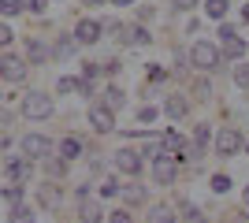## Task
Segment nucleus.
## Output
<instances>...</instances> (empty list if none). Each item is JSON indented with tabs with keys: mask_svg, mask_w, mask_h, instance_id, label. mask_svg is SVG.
<instances>
[{
	"mask_svg": "<svg viewBox=\"0 0 249 223\" xmlns=\"http://www.w3.org/2000/svg\"><path fill=\"white\" fill-rule=\"evenodd\" d=\"M149 175H153L156 186H175V182H178V160L164 149L160 156L149 160Z\"/></svg>",
	"mask_w": 249,
	"mask_h": 223,
	"instance_id": "f03ea898",
	"label": "nucleus"
},
{
	"mask_svg": "<svg viewBox=\"0 0 249 223\" xmlns=\"http://www.w3.org/2000/svg\"><path fill=\"white\" fill-rule=\"evenodd\" d=\"M52 60V49L41 41V37H26V64L30 67H41Z\"/></svg>",
	"mask_w": 249,
	"mask_h": 223,
	"instance_id": "2eb2a0df",
	"label": "nucleus"
},
{
	"mask_svg": "<svg viewBox=\"0 0 249 223\" xmlns=\"http://www.w3.org/2000/svg\"><path fill=\"white\" fill-rule=\"evenodd\" d=\"M212 145H216V156L231 160V156H238L242 149H246V134H242L238 127H219L216 138H212Z\"/></svg>",
	"mask_w": 249,
	"mask_h": 223,
	"instance_id": "20e7f679",
	"label": "nucleus"
},
{
	"mask_svg": "<svg viewBox=\"0 0 249 223\" xmlns=\"http://www.w3.org/2000/svg\"><path fill=\"white\" fill-rule=\"evenodd\" d=\"M153 15H156V8H153V4H142V8H138V22H149Z\"/></svg>",
	"mask_w": 249,
	"mask_h": 223,
	"instance_id": "79ce46f5",
	"label": "nucleus"
},
{
	"mask_svg": "<svg viewBox=\"0 0 249 223\" xmlns=\"http://www.w3.org/2000/svg\"><path fill=\"white\" fill-rule=\"evenodd\" d=\"M0 201H8V205L26 201V182H8V186H0Z\"/></svg>",
	"mask_w": 249,
	"mask_h": 223,
	"instance_id": "4be33fe9",
	"label": "nucleus"
},
{
	"mask_svg": "<svg viewBox=\"0 0 249 223\" xmlns=\"http://www.w3.org/2000/svg\"><path fill=\"white\" fill-rule=\"evenodd\" d=\"M112 164H115L119 175H126V179H138L142 168H145V160H142L138 149H115V153H112Z\"/></svg>",
	"mask_w": 249,
	"mask_h": 223,
	"instance_id": "6e6552de",
	"label": "nucleus"
},
{
	"mask_svg": "<svg viewBox=\"0 0 249 223\" xmlns=\"http://www.w3.org/2000/svg\"><path fill=\"white\" fill-rule=\"evenodd\" d=\"M119 67H123V64H119V56H112V60H104V64H101V74L115 78V74H119Z\"/></svg>",
	"mask_w": 249,
	"mask_h": 223,
	"instance_id": "58836bf2",
	"label": "nucleus"
},
{
	"mask_svg": "<svg viewBox=\"0 0 249 223\" xmlns=\"http://www.w3.org/2000/svg\"><path fill=\"white\" fill-rule=\"evenodd\" d=\"M178 212H175V205H153L149 208V223H175Z\"/></svg>",
	"mask_w": 249,
	"mask_h": 223,
	"instance_id": "b1692460",
	"label": "nucleus"
},
{
	"mask_svg": "<svg viewBox=\"0 0 249 223\" xmlns=\"http://www.w3.org/2000/svg\"><path fill=\"white\" fill-rule=\"evenodd\" d=\"M164 116L167 119H186L190 116V97L186 93H171L164 101Z\"/></svg>",
	"mask_w": 249,
	"mask_h": 223,
	"instance_id": "f3484780",
	"label": "nucleus"
},
{
	"mask_svg": "<svg viewBox=\"0 0 249 223\" xmlns=\"http://www.w3.org/2000/svg\"><path fill=\"white\" fill-rule=\"evenodd\" d=\"M78 82H82V78H71V74H63V78H56V93H60V97L78 93Z\"/></svg>",
	"mask_w": 249,
	"mask_h": 223,
	"instance_id": "c756f323",
	"label": "nucleus"
},
{
	"mask_svg": "<svg viewBox=\"0 0 249 223\" xmlns=\"http://www.w3.org/2000/svg\"><path fill=\"white\" fill-rule=\"evenodd\" d=\"M26 0H0V15H22Z\"/></svg>",
	"mask_w": 249,
	"mask_h": 223,
	"instance_id": "473e14b6",
	"label": "nucleus"
},
{
	"mask_svg": "<svg viewBox=\"0 0 249 223\" xmlns=\"http://www.w3.org/2000/svg\"><path fill=\"white\" fill-rule=\"evenodd\" d=\"M208 97H212V82L197 71V78H194V86H190V101H208Z\"/></svg>",
	"mask_w": 249,
	"mask_h": 223,
	"instance_id": "a878e982",
	"label": "nucleus"
},
{
	"mask_svg": "<svg viewBox=\"0 0 249 223\" xmlns=\"http://www.w3.org/2000/svg\"><path fill=\"white\" fill-rule=\"evenodd\" d=\"M186 56H190V67H194V71H201V74L223 71V64H227V60H223V52H219L212 41H205V37H197V41L190 45Z\"/></svg>",
	"mask_w": 249,
	"mask_h": 223,
	"instance_id": "f257e3e1",
	"label": "nucleus"
},
{
	"mask_svg": "<svg viewBox=\"0 0 249 223\" xmlns=\"http://www.w3.org/2000/svg\"><path fill=\"white\" fill-rule=\"evenodd\" d=\"M82 4H86V8H101L104 0H82Z\"/></svg>",
	"mask_w": 249,
	"mask_h": 223,
	"instance_id": "49530a36",
	"label": "nucleus"
},
{
	"mask_svg": "<svg viewBox=\"0 0 249 223\" xmlns=\"http://www.w3.org/2000/svg\"><path fill=\"white\" fill-rule=\"evenodd\" d=\"M219 52H223V60H242V56H246V41H242L238 34H234V37H231V41H223V49H219Z\"/></svg>",
	"mask_w": 249,
	"mask_h": 223,
	"instance_id": "393cba45",
	"label": "nucleus"
},
{
	"mask_svg": "<svg viewBox=\"0 0 249 223\" xmlns=\"http://www.w3.org/2000/svg\"><path fill=\"white\" fill-rule=\"evenodd\" d=\"M52 112H56V104H52V97L45 93V89H30V93H22V116L26 119H52Z\"/></svg>",
	"mask_w": 249,
	"mask_h": 223,
	"instance_id": "7ed1b4c3",
	"label": "nucleus"
},
{
	"mask_svg": "<svg viewBox=\"0 0 249 223\" xmlns=\"http://www.w3.org/2000/svg\"><path fill=\"white\" fill-rule=\"evenodd\" d=\"M171 4H175V11H194L201 0H171Z\"/></svg>",
	"mask_w": 249,
	"mask_h": 223,
	"instance_id": "37998d69",
	"label": "nucleus"
},
{
	"mask_svg": "<svg viewBox=\"0 0 249 223\" xmlns=\"http://www.w3.org/2000/svg\"><path fill=\"white\" fill-rule=\"evenodd\" d=\"M234 223H249V212H238V216H234Z\"/></svg>",
	"mask_w": 249,
	"mask_h": 223,
	"instance_id": "de8ad7c7",
	"label": "nucleus"
},
{
	"mask_svg": "<svg viewBox=\"0 0 249 223\" xmlns=\"http://www.w3.org/2000/svg\"><path fill=\"white\" fill-rule=\"evenodd\" d=\"M11 41H15V34H11V26H8V22H0V49H8Z\"/></svg>",
	"mask_w": 249,
	"mask_h": 223,
	"instance_id": "a19ab883",
	"label": "nucleus"
},
{
	"mask_svg": "<svg viewBox=\"0 0 249 223\" xmlns=\"http://www.w3.org/2000/svg\"><path fill=\"white\" fill-rule=\"evenodd\" d=\"M26 56H15V52H0V78L4 82H11V86H19V82H26Z\"/></svg>",
	"mask_w": 249,
	"mask_h": 223,
	"instance_id": "1a4fd4ad",
	"label": "nucleus"
},
{
	"mask_svg": "<svg viewBox=\"0 0 249 223\" xmlns=\"http://www.w3.org/2000/svg\"><path fill=\"white\" fill-rule=\"evenodd\" d=\"M208 186H212V193H227L231 190V179H227V175H212Z\"/></svg>",
	"mask_w": 249,
	"mask_h": 223,
	"instance_id": "c9c22d12",
	"label": "nucleus"
},
{
	"mask_svg": "<svg viewBox=\"0 0 249 223\" xmlns=\"http://www.w3.org/2000/svg\"><path fill=\"white\" fill-rule=\"evenodd\" d=\"M115 8H130V4H138V0H112Z\"/></svg>",
	"mask_w": 249,
	"mask_h": 223,
	"instance_id": "a18cd8bd",
	"label": "nucleus"
},
{
	"mask_svg": "<svg viewBox=\"0 0 249 223\" xmlns=\"http://www.w3.org/2000/svg\"><path fill=\"white\" fill-rule=\"evenodd\" d=\"M101 190V197H119V190H123V182H119V175H108V179L97 186Z\"/></svg>",
	"mask_w": 249,
	"mask_h": 223,
	"instance_id": "7c9ffc66",
	"label": "nucleus"
},
{
	"mask_svg": "<svg viewBox=\"0 0 249 223\" xmlns=\"http://www.w3.org/2000/svg\"><path fill=\"white\" fill-rule=\"evenodd\" d=\"M234 86H238V89H249V60H242V64L234 67Z\"/></svg>",
	"mask_w": 249,
	"mask_h": 223,
	"instance_id": "72a5a7b5",
	"label": "nucleus"
},
{
	"mask_svg": "<svg viewBox=\"0 0 249 223\" xmlns=\"http://www.w3.org/2000/svg\"><path fill=\"white\" fill-rule=\"evenodd\" d=\"M246 153H249V145H246Z\"/></svg>",
	"mask_w": 249,
	"mask_h": 223,
	"instance_id": "8fccbe9b",
	"label": "nucleus"
},
{
	"mask_svg": "<svg viewBox=\"0 0 249 223\" xmlns=\"http://www.w3.org/2000/svg\"><path fill=\"white\" fill-rule=\"evenodd\" d=\"M234 34H238V30H234V26H231V22H223V26H219V41H231V37H234Z\"/></svg>",
	"mask_w": 249,
	"mask_h": 223,
	"instance_id": "c03bdc74",
	"label": "nucleus"
},
{
	"mask_svg": "<svg viewBox=\"0 0 249 223\" xmlns=\"http://www.w3.org/2000/svg\"><path fill=\"white\" fill-rule=\"evenodd\" d=\"M104 220L108 223H134V216H130V208H115V212H104Z\"/></svg>",
	"mask_w": 249,
	"mask_h": 223,
	"instance_id": "f704fd0d",
	"label": "nucleus"
},
{
	"mask_svg": "<svg viewBox=\"0 0 249 223\" xmlns=\"http://www.w3.org/2000/svg\"><path fill=\"white\" fill-rule=\"evenodd\" d=\"M56 153H60L63 160H67V164H71V160H78L86 153V141H82V134H63L60 141H56Z\"/></svg>",
	"mask_w": 249,
	"mask_h": 223,
	"instance_id": "4468645a",
	"label": "nucleus"
},
{
	"mask_svg": "<svg viewBox=\"0 0 249 223\" xmlns=\"http://www.w3.org/2000/svg\"><path fill=\"white\" fill-rule=\"evenodd\" d=\"M8 223H37V212H34V205H26V201L11 205V212H8Z\"/></svg>",
	"mask_w": 249,
	"mask_h": 223,
	"instance_id": "412c9836",
	"label": "nucleus"
},
{
	"mask_svg": "<svg viewBox=\"0 0 249 223\" xmlns=\"http://www.w3.org/2000/svg\"><path fill=\"white\" fill-rule=\"evenodd\" d=\"M153 41V34H149L145 22H134V26H123V34H119V45H130V49H142V45Z\"/></svg>",
	"mask_w": 249,
	"mask_h": 223,
	"instance_id": "ddd939ff",
	"label": "nucleus"
},
{
	"mask_svg": "<svg viewBox=\"0 0 249 223\" xmlns=\"http://www.w3.org/2000/svg\"><path fill=\"white\" fill-rule=\"evenodd\" d=\"M119 193H123L126 208H138V205H145V201H149V190H145V186H142V182H138V179L123 182V190H119Z\"/></svg>",
	"mask_w": 249,
	"mask_h": 223,
	"instance_id": "dca6fc26",
	"label": "nucleus"
},
{
	"mask_svg": "<svg viewBox=\"0 0 249 223\" xmlns=\"http://www.w3.org/2000/svg\"><path fill=\"white\" fill-rule=\"evenodd\" d=\"M78 220H82V223H101V220H104L101 205L89 201V197H82V201H78Z\"/></svg>",
	"mask_w": 249,
	"mask_h": 223,
	"instance_id": "aec40b11",
	"label": "nucleus"
},
{
	"mask_svg": "<svg viewBox=\"0 0 249 223\" xmlns=\"http://www.w3.org/2000/svg\"><path fill=\"white\" fill-rule=\"evenodd\" d=\"M37 205L49 208V212H56V208L63 205V190L56 186V179H45L41 186H37Z\"/></svg>",
	"mask_w": 249,
	"mask_h": 223,
	"instance_id": "f8f14e48",
	"label": "nucleus"
},
{
	"mask_svg": "<svg viewBox=\"0 0 249 223\" xmlns=\"http://www.w3.org/2000/svg\"><path fill=\"white\" fill-rule=\"evenodd\" d=\"M78 41H74V34H56V41H52V60H67L74 56Z\"/></svg>",
	"mask_w": 249,
	"mask_h": 223,
	"instance_id": "a211bd4d",
	"label": "nucleus"
},
{
	"mask_svg": "<svg viewBox=\"0 0 249 223\" xmlns=\"http://www.w3.org/2000/svg\"><path fill=\"white\" fill-rule=\"evenodd\" d=\"M19 153L26 160H45V156H52L56 153V141L49 138V134H22V141H19Z\"/></svg>",
	"mask_w": 249,
	"mask_h": 223,
	"instance_id": "39448f33",
	"label": "nucleus"
},
{
	"mask_svg": "<svg viewBox=\"0 0 249 223\" xmlns=\"http://www.w3.org/2000/svg\"><path fill=\"white\" fill-rule=\"evenodd\" d=\"M74 41L78 45H97V41H104V22L101 19H78V26H74Z\"/></svg>",
	"mask_w": 249,
	"mask_h": 223,
	"instance_id": "9d476101",
	"label": "nucleus"
},
{
	"mask_svg": "<svg viewBox=\"0 0 249 223\" xmlns=\"http://www.w3.org/2000/svg\"><path fill=\"white\" fill-rule=\"evenodd\" d=\"M97 78H101V64H89V60H86L82 64V82H97Z\"/></svg>",
	"mask_w": 249,
	"mask_h": 223,
	"instance_id": "e433bc0d",
	"label": "nucleus"
},
{
	"mask_svg": "<svg viewBox=\"0 0 249 223\" xmlns=\"http://www.w3.org/2000/svg\"><path fill=\"white\" fill-rule=\"evenodd\" d=\"M89 127H93L97 134H112L115 130V112L108 104H101V101L89 104Z\"/></svg>",
	"mask_w": 249,
	"mask_h": 223,
	"instance_id": "9b49d317",
	"label": "nucleus"
},
{
	"mask_svg": "<svg viewBox=\"0 0 249 223\" xmlns=\"http://www.w3.org/2000/svg\"><path fill=\"white\" fill-rule=\"evenodd\" d=\"M26 11H30V15H45V11H49V0H26Z\"/></svg>",
	"mask_w": 249,
	"mask_h": 223,
	"instance_id": "ea45409f",
	"label": "nucleus"
},
{
	"mask_svg": "<svg viewBox=\"0 0 249 223\" xmlns=\"http://www.w3.org/2000/svg\"><path fill=\"white\" fill-rule=\"evenodd\" d=\"M160 138H164V149L178 160V168H182V164H190V160H201V156H197V149L190 145V141L182 138L178 130H160Z\"/></svg>",
	"mask_w": 249,
	"mask_h": 223,
	"instance_id": "423d86ee",
	"label": "nucleus"
},
{
	"mask_svg": "<svg viewBox=\"0 0 249 223\" xmlns=\"http://www.w3.org/2000/svg\"><path fill=\"white\" fill-rule=\"evenodd\" d=\"M164 78H167V71L160 64H149L145 67V82H164Z\"/></svg>",
	"mask_w": 249,
	"mask_h": 223,
	"instance_id": "4c0bfd02",
	"label": "nucleus"
},
{
	"mask_svg": "<svg viewBox=\"0 0 249 223\" xmlns=\"http://www.w3.org/2000/svg\"><path fill=\"white\" fill-rule=\"evenodd\" d=\"M175 212H178V220H182V223H208V220H205V212H201V208H197L194 201H186V197L178 201V208H175Z\"/></svg>",
	"mask_w": 249,
	"mask_h": 223,
	"instance_id": "6ab92c4d",
	"label": "nucleus"
},
{
	"mask_svg": "<svg viewBox=\"0 0 249 223\" xmlns=\"http://www.w3.org/2000/svg\"><path fill=\"white\" fill-rule=\"evenodd\" d=\"M0 171H4L8 182H30L34 179V160H26L22 153H11V156H4Z\"/></svg>",
	"mask_w": 249,
	"mask_h": 223,
	"instance_id": "0eeeda50",
	"label": "nucleus"
},
{
	"mask_svg": "<svg viewBox=\"0 0 249 223\" xmlns=\"http://www.w3.org/2000/svg\"><path fill=\"white\" fill-rule=\"evenodd\" d=\"M242 201H246V205H249V186H246V190H242Z\"/></svg>",
	"mask_w": 249,
	"mask_h": 223,
	"instance_id": "09e8293b",
	"label": "nucleus"
},
{
	"mask_svg": "<svg viewBox=\"0 0 249 223\" xmlns=\"http://www.w3.org/2000/svg\"><path fill=\"white\" fill-rule=\"evenodd\" d=\"M156 116H160V108H153V104H142V108H138V123H142V127H153Z\"/></svg>",
	"mask_w": 249,
	"mask_h": 223,
	"instance_id": "2f4dec72",
	"label": "nucleus"
},
{
	"mask_svg": "<svg viewBox=\"0 0 249 223\" xmlns=\"http://www.w3.org/2000/svg\"><path fill=\"white\" fill-rule=\"evenodd\" d=\"M227 11H231L227 0H205V15L212 22H223V19H227Z\"/></svg>",
	"mask_w": 249,
	"mask_h": 223,
	"instance_id": "cd10ccee",
	"label": "nucleus"
},
{
	"mask_svg": "<svg viewBox=\"0 0 249 223\" xmlns=\"http://www.w3.org/2000/svg\"><path fill=\"white\" fill-rule=\"evenodd\" d=\"M101 97H104L101 104H108L112 112H115V108H123V104H126V93H123V86H115V82H112V86H104V93H101Z\"/></svg>",
	"mask_w": 249,
	"mask_h": 223,
	"instance_id": "5701e85b",
	"label": "nucleus"
},
{
	"mask_svg": "<svg viewBox=\"0 0 249 223\" xmlns=\"http://www.w3.org/2000/svg\"><path fill=\"white\" fill-rule=\"evenodd\" d=\"M41 164H45V175H49V179H63V175H67V160H56V156H45L41 160Z\"/></svg>",
	"mask_w": 249,
	"mask_h": 223,
	"instance_id": "c85d7f7f",
	"label": "nucleus"
},
{
	"mask_svg": "<svg viewBox=\"0 0 249 223\" xmlns=\"http://www.w3.org/2000/svg\"><path fill=\"white\" fill-rule=\"evenodd\" d=\"M208 141H212L208 123H197V127H194V149H197V156H205V153H208Z\"/></svg>",
	"mask_w": 249,
	"mask_h": 223,
	"instance_id": "bb28decb",
	"label": "nucleus"
}]
</instances>
